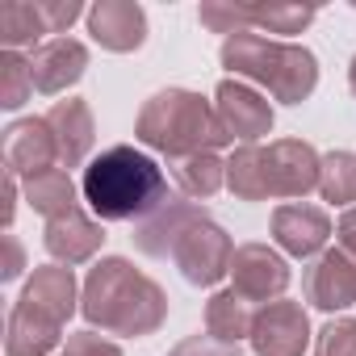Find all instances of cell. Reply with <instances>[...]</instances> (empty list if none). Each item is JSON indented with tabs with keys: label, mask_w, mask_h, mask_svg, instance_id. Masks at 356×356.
Returning <instances> with one entry per match:
<instances>
[{
	"label": "cell",
	"mask_w": 356,
	"mask_h": 356,
	"mask_svg": "<svg viewBox=\"0 0 356 356\" xmlns=\"http://www.w3.org/2000/svg\"><path fill=\"white\" fill-rule=\"evenodd\" d=\"M80 310H84V318L92 327L134 339V335H151V331L163 327L168 298L130 260L109 256L97 268H88V281H84V293H80Z\"/></svg>",
	"instance_id": "1"
},
{
	"label": "cell",
	"mask_w": 356,
	"mask_h": 356,
	"mask_svg": "<svg viewBox=\"0 0 356 356\" xmlns=\"http://www.w3.org/2000/svg\"><path fill=\"white\" fill-rule=\"evenodd\" d=\"M84 202L101 222H126V218H147L163 206V172L151 155L134 147H109L84 168Z\"/></svg>",
	"instance_id": "2"
},
{
	"label": "cell",
	"mask_w": 356,
	"mask_h": 356,
	"mask_svg": "<svg viewBox=\"0 0 356 356\" xmlns=\"http://www.w3.org/2000/svg\"><path fill=\"white\" fill-rule=\"evenodd\" d=\"M134 134L138 143H147L151 151H163L168 159H185V155H202V151H214L227 138L214 105L189 88H163L155 92L143 109H138V122H134Z\"/></svg>",
	"instance_id": "3"
},
{
	"label": "cell",
	"mask_w": 356,
	"mask_h": 356,
	"mask_svg": "<svg viewBox=\"0 0 356 356\" xmlns=\"http://www.w3.org/2000/svg\"><path fill=\"white\" fill-rule=\"evenodd\" d=\"M222 63L235 76H248L252 84L268 88L285 105H302L318 84V59L306 47L277 42V38H264V34H252V30L231 34L222 42Z\"/></svg>",
	"instance_id": "4"
},
{
	"label": "cell",
	"mask_w": 356,
	"mask_h": 356,
	"mask_svg": "<svg viewBox=\"0 0 356 356\" xmlns=\"http://www.w3.org/2000/svg\"><path fill=\"white\" fill-rule=\"evenodd\" d=\"M231 256H235L231 235L206 210L181 231V239H176V248H172L176 268H181L185 281H193V285H218L231 273Z\"/></svg>",
	"instance_id": "5"
},
{
	"label": "cell",
	"mask_w": 356,
	"mask_h": 356,
	"mask_svg": "<svg viewBox=\"0 0 356 356\" xmlns=\"http://www.w3.org/2000/svg\"><path fill=\"white\" fill-rule=\"evenodd\" d=\"M252 348L256 356H302L310 343V318L302 310V302H268L256 310L252 318Z\"/></svg>",
	"instance_id": "6"
},
{
	"label": "cell",
	"mask_w": 356,
	"mask_h": 356,
	"mask_svg": "<svg viewBox=\"0 0 356 356\" xmlns=\"http://www.w3.org/2000/svg\"><path fill=\"white\" fill-rule=\"evenodd\" d=\"M231 281L243 302H277L289 285V264L268 243H243L231 256Z\"/></svg>",
	"instance_id": "7"
},
{
	"label": "cell",
	"mask_w": 356,
	"mask_h": 356,
	"mask_svg": "<svg viewBox=\"0 0 356 356\" xmlns=\"http://www.w3.org/2000/svg\"><path fill=\"white\" fill-rule=\"evenodd\" d=\"M214 113H218L227 138H231V143L239 138L243 147H256V138H264V134L273 130V105H268L256 88H248V84H239V80H222V84H218V92H214Z\"/></svg>",
	"instance_id": "8"
},
{
	"label": "cell",
	"mask_w": 356,
	"mask_h": 356,
	"mask_svg": "<svg viewBox=\"0 0 356 356\" xmlns=\"http://www.w3.org/2000/svg\"><path fill=\"white\" fill-rule=\"evenodd\" d=\"M264 163H268V197H306L310 189H318L323 159L302 138H281L264 147Z\"/></svg>",
	"instance_id": "9"
},
{
	"label": "cell",
	"mask_w": 356,
	"mask_h": 356,
	"mask_svg": "<svg viewBox=\"0 0 356 356\" xmlns=\"http://www.w3.org/2000/svg\"><path fill=\"white\" fill-rule=\"evenodd\" d=\"M59 163V147H55V134L47 126V118H22L5 130V168L13 176H38V172H51Z\"/></svg>",
	"instance_id": "10"
},
{
	"label": "cell",
	"mask_w": 356,
	"mask_h": 356,
	"mask_svg": "<svg viewBox=\"0 0 356 356\" xmlns=\"http://www.w3.org/2000/svg\"><path fill=\"white\" fill-rule=\"evenodd\" d=\"M306 302L318 310H348L356 306V260L343 248H331L306 273Z\"/></svg>",
	"instance_id": "11"
},
{
	"label": "cell",
	"mask_w": 356,
	"mask_h": 356,
	"mask_svg": "<svg viewBox=\"0 0 356 356\" xmlns=\"http://www.w3.org/2000/svg\"><path fill=\"white\" fill-rule=\"evenodd\" d=\"M88 34L113 55L138 51L147 38V13L134 0H97L88 9Z\"/></svg>",
	"instance_id": "12"
},
{
	"label": "cell",
	"mask_w": 356,
	"mask_h": 356,
	"mask_svg": "<svg viewBox=\"0 0 356 356\" xmlns=\"http://www.w3.org/2000/svg\"><path fill=\"white\" fill-rule=\"evenodd\" d=\"M84 67H88V51H84V42H76V38H51V42H42L34 55H30V76H34V88L38 92H63V88H72L80 76H84Z\"/></svg>",
	"instance_id": "13"
},
{
	"label": "cell",
	"mask_w": 356,
	"mask_h": 356,
	"mask_svg": "<svg viewBox=\"0 0 356 356\" xmlns=\"http://www.w3.org/2000/svg\"><path fill=\"white\" fill-rule=\"evenodd\" d=\"M273 239L281 243V252L298 260L318 256L331 239V218L318 206H281L273 214Z\"/></svg>",
	"instance_id": "14"
},
{
	"label": "cell",
	"mask_w": 356,
	"mask_h": 356,
	"mask_svg": "<svg viewBox=\"0 0 356 356\" xmlns=\"http://www.w3.org/2000/svg\"><path fill=\"white\" fill-rule=\"evenodd\" d=\"M47 126L55 134V147H59V163L63 168H80L84 155L92 151V138H97V126H92V109L76 97L59 101L51 113H47Z\"/></svg>",
	"instance_id": "15"
},
{
	"label": "cell",
	"mask_w": 356,
	"mask_h": 356,
	"mask_svg": "<svg viewBox=\"0 0 356 356\" xmlns=\"http://www.w3.org/2000/svg\"><path fill=\"white\" fill-rule=\"evenodd\" d=\"M42 239H47V252H51L63 268H72V264H84V260L97 256V248L105 243V231H101V222H92L88 214L72 210V214H63V218H51Z\"/></svg>",
	"instance_id": "16"
},
{
	"label": "cell",
	"mask_w": 356,
	"mask_h": 356,
	"mask_svg": "<svg viewBox=\"0 0 356 356\" xmlns=\"http://www.w3.org/2000/svg\"><path fill=\"white\" fill-rule=\"evenodd\" d=\"M17 302L34 306L38 314H47L55 323H67L72 310H76V277H72V268H63V264L34 268V277L26 281V289H22Z\"/></svg>",
	"instance_id": "17"
},
{
	"label": "cell",
	"mask_w": 356,
	"mask_h": 356,
	"mask_svg": "<svg viewBox=\"0 0 356 356\" xmlns=\"http://www.w3.org/2000/svg\"><path fill=\"white\" fill-rule=\"evenodd\" d=\"M59 339H63V323L38 314V310L26 306V302L13 306L9 331H5V356H47Z\"/></svg>",
	"instance_id": "18"
},
{
	"label": "cell",
	"mask_w": 356,
	"mask_h": 356,
	"mask_svg": "<svg viewBox=\"0 0 356 356\" xmlns=\"http://www.w3.org/2000/svg\"><path fill=\"white\" fill-rule=\"evenodd\" d=\"M197 214H202V210H197L193 202H163L155 214H147V218L134 227L138 252H147V256H172L181 231H185Z\"/></svg>",
	"instance_id": "19"
},
{
	"label": "cell",
	"mask_w": 356,
	"mask_h": 356,
	"mask_svg": "<svg viewBox=\"0 0 356 356\" xmlns=\"http://www.w3.org/2000/svg\"><path fill=\"white\" fill-rule=\"evenodd\" d=\"M26 202L51 218H63L76 210V181L67 176V168H51V172H38L26 181Z\"/></svg>",
	"instance_id": "20"
},
{
	"label": "cell",
	"mask_w": 356,
	"mask_h": 356,
	"mask_svg": "<svg viewBox=\"0 0 356 356\" xmlns=\"http://www.w3.org/2000/svg\"><path fill=\"white\" fill-rule=\"evenodd\" d=\"M172 176L181 185L185 197H214L227 181V163L214 155V151H202V155H185V159H172Z\"/></svg>",
	"instance_id": "21"
},
{
	"label": "cell",
	"mask_w": 356,
	"mask_h": 356,
	"mask_svg": "<svg viewBox=\"0 0 356 356\" xmlns=\"http://www.w3.org/2000/svg\"><path fill=\"white\" fill-rule=\"evenodd\" d=\"M227 189L239 202H264L268 197V163L264 147H239L227 159Z\"/></svg>",
	"instance_id": "22"
},
{
	"label": "cell",
	"mask_w": 356,
	"mask_h": 356,
	"mask_svg": "<svg viewBox=\"0 0 356 356\" xmlns=\"http://www.w3.org/2000/svg\"><path fill=\"white\" fill-rule=\"evenodd\" d=\"M252 318L256 314H248V302L235 289H222L206 302V335L222 343H239L243 335H252Z\"/></svg>",
	"instance_id": "23"
},
{
	"label": "cell",
	"mask_w": 356,
	"mask_h": 356,
	"mask_svg": "<svg viewBox=\"0 0 356 356\" xmlns=\"http://www.w3.org/2000/svg\"><path fill=\"white\" fill-rule=\"evenodd\" d=\"M42 34H47V26H42V13H38V0L34 5L30 0H5V5H0V42L9 51L30 47Z\"/></svg>",
	"instance_id": "24"
},
{
	"label": "cell",
	"mask_w": 356,
	"mask_h": 356,
	"mask_svg": "<svg viewBox=\"0 0 356 356\" xmlns=\"http://www.w3.org/2000/svg\"><path fill=\"white\" fill-rule=\"evenodd\" d=\"M318 193H323V202H331V206H352V202H356V155H352V151H331V155H323Z\"/></svg>",
	"instance_id": "25"
},
{
	"label": "cell",
	"mask_w": 356,
	"mask_h": 356,
	"mask_svg": "<svg viewBox=\"0 0 356 356\" xmlns=\"http://www.w3.org/2000/svg\"><path fill=\"white\" fill-rule=\"evenodd\" d=\"M243 9V26H260L273 34H302L314 22L310 5H239Z\"/></svg>",
	"instance_id": "26"
},
{
	"label": "cell",
	"mask_w": 356,
	"mask_h": 356,
	"mask_svg": "<svg viewBox=\"0 0 356 356\" xmlns=\"http://www.w3.org/2000/svg\"><path fill=\"white\" fill-rule=\"evenodd\" d=\"M34 92V76H30V59H22L17 51L0 55V105L5 109H22Z\"/></svg>",
	"instance_id": "27"
},
{
	"label": "cell",
	"mask_w": 356,
	"mask_h": 356,
	"mask_svg": "<svg viewBox=\"0 0 356 356\" xmlns=\"http://www.w3.org/2000/svg\"><path fill=\"white\" fill-rule=\"evenodd\" d=\"M314 356H356V323L352 318H331L318 331Z\"/></svg>",
	"instance_id": "28"
},
{
	"label": "cell",
	"mask_w": 356,
	"mask_h": 356,
	"mask_svg": "<svg viewBox=\"0 0 356 356\" xmlns=\"http://www.w3.org/2000/svg\"><path fill=\"white\" fill-rule=\"evenodd\" d=\"M38 13H42L47 34H63L84 13V5H80V0H38Z\"/></svg>",
	"instance_id": "29"
},
{
	"label": "cell",
	"mask_w": 356,
	"mask_h": 356,
	"mask_svg": "<svg viewBox=\"0 0 356 356\" xmlns=\"http://www.w3.org/2000/svg\"><path fill=\"white\" fill-rule=\"evenodd\" d=\"M202 26H210L214 34H243V9L239 5H202Z\"/></svg>",
	"instance_id": "30"
},
{
	"label": "cell",
	"mask_w": 356,
	"mask_h": 356,
	"mask_svg": "<svg viewBox=\"0 0 356 356\" xmlns=\"http://www.w3.org/2000/svg\"><path fill=\"white\" fill-rule=\"evenodd\" d=\"M168 356H239V343H222L214 335H189L185 343H176Z\"/></svg>",
	"instance_id": "31"
},
{
	"label": "cell",
	"mask_w": 356,
	"mask_h": 356,
	"mask_svg": "<svg viewBox=\"0 0 356 356\" xmlns=\"http://www.w3.org/2000/svg\"><path fill=\"white\" fill-rule=\"evenodd\" d=\"M63 356H122V348L109 343V339H101L97 331H76V335H67Z\"/></svg>",
	"instance_id": "32"
},
{
	"label": "cell",
	"mask_w": 356,
	"mask_h": 356,
	"mask_svg": "<svg viewBox=\"0 0 356 356\" xmlns=\"http://www.w3.org/2000/svg\"><path fill=\"white\" fill-rule=\"evenodd\" d=\"M22 268H26L22 243H17L13 235H5V268H0V277H5V281H13V277H22Z\"/></svg>",
	"instance_id": "33"
},
{
	"label": "cell",
	"mask_w": 356,
	"mask_h": 356,
	"mask_svg": "<svg viewBox=\"0 0 356 356\" xmlns=\"http://www.w3.org/2000/svg\"><path fill=\"white\" fill-rule=\"evenodd\" d=\"M335 231H339V248H343V252L356 260V206H352V210L339 218V227H335Z\"/></svg>",
	"instance_id": "34"
},
{
	"label": "cell",
	"mask_w": 356,
	"mask_h": 356,
	"mask_svg": "<svg viewBox=\"0 0 356 356\" xmlns=\"http://www.w3.org/2000/svg\"><path fill=\"white\" fill-rule=\"evenodd\" d=\"M13 210H17V181L13 172H5V227H13Z\"/></svg>",
	"instance_id": "35"
},
{
	"label": "cell",
	"mask_w": 356,
	"mask_h": 356,
	"mask_svg": "<svg viewBox=\"0 0 356 356\" xmlns=\"http://www.w3.org/2000/svg\"><path fill=\"white\" fill-rule=\"evenodd\" d=\"M348 84H352V92H356V59H352V67H348Z\"/></svg>",
	"instance_id": "36"
}]
</instances>
